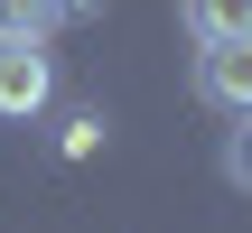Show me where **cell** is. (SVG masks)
<instances>
[{
    "label": "cell",
    "mask_w": 252,
    "mask_h": 233,
    "mask_svg": "<svg viewBox=\"0 0 252 233\" xmlns=\"http://www.w3.org/2000/svg\"><path fill=\"white\" fill-rule=\"evenodd\" d=\"M47 103H56L47 37H9V28H0V121H37Z\"/></svg>",
    "instance_id": "obj_1"
},
{
    "label": "cell",
    "mask_w": 252,
    "mask_h": 233,
    "mask_svg": "<svg viewBox=\"0 0 252 233\" xmlns=\"http://www.w3.org/2000/svg\"><path fill=\"white\" fill-rule=\"evenodd\" d=\"M196 93L215 112H252V37H196Z\"/></svg>",
    "instance_id": "obj_2"
},
{
    "label": "cell",
    "mask_w": 252,
    "mask_h": 233,
    "mask_svg": "<svg viewBox=\"0 0 252 233\" xmlns=\"http://www.w3.org/2000/svg\"><path fill=\"white\" fill-rule=\"evenodd\" d=\"M187 37H252V0H178Z\"/></svg>",
    "instance_id": "obj_3"
},
{
    "label": "cell",
    "mask_w": 252,
    "mask_h": 233,
    "mask_svg": "<svg viewBox=\"0 0 252 233\" xmlns=\"http://www.w3.org/2000/svg\"><path fill=\"white\" fill-rule=\"evenodd\" d=\"M0 28L9 37H56L65 28V0H0Z\"/></svg>",
    "instance_id": "obj_4"
},
{
    "label": "cell",
    "mask_w": 252,
    "mask_h": 233,
    "mask_svg": "<svg viewBox=\"0 0 252 233\" xmlns=\"http://www.w3.org/2000/svg\"><path fill=\"white\" fill-rule=\"evenodd\" d=\"M224 187L252 196V112H234V131H224Z\"/></svg>",
    "instance_id": "obj_5"
},
{
    "label": "cell",
    "mask_w": 252,
    "mask_h": 233,
    "mask_svg": "<svg viewBox=\"0 0 252 233\" xmlns=\"http://www.w3.org/2000/svg\"><path fill=\"white\" fill-rule=\"evenodd\" d=\"M94 9H103V0H65V19H94Z\"/></svg>",
    "instance_id": "obj_6"
}]
</instances>
